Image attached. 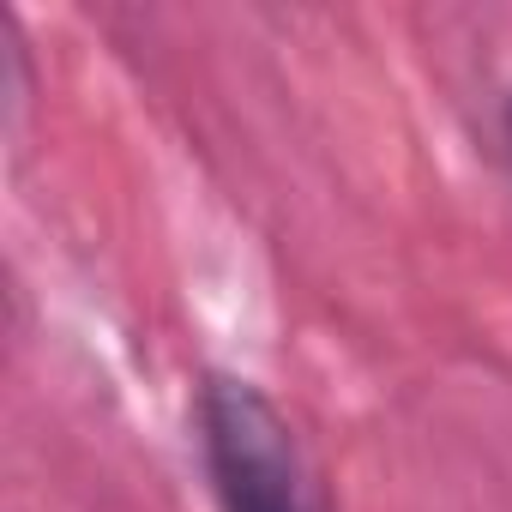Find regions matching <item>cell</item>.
Segmentation results:
<instances>
[{
    "instance_id": "cell-2",
    "label": "cell",
    "mask_w": 512,
    "mask_h": 512,
    "mask_svg": "<svg viewBox=\"0 0 512 512\" xmlns=\"http://www.w3.org/2000/svg\"><path fill=\"white\" fill-rule=\"evenodd\" d=\"M500 127H506V157H512V97H506V115H500Z\"/></svg>"
},
{
    "instance_id": "cell-1",
    "label": "cell",
    "mask_w": 512,
    "mask_h": 512,
    "mask_svg": "<svg viewBox=\"0 0 512 512\" xmlns=\"http://www.w3.org/2000/svg\"><path fill=\"white\" fill-rule=\"evenodd\" d=\"M199 458L217 512H332L290 416L241 374L199 380Z\"/></svg>"
}]
</instances>
